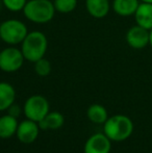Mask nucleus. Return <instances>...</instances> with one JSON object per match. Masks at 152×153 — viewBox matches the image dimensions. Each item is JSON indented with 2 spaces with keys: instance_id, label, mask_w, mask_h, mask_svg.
Wrapping results in <instances>:
<instances>
[{
  "instance_id": "8",
  "label": "nucleus",
  "mask_w": 152,
  "mask_h": 153,
  "mask_svg": "<svg viewBox=\"0 0 152 153\" xmlns=\"http://www.w3.org/2000/svg\"><path fill=\"white\" fill-rule=\"evenodd\" d=\"M40 130L38 122L26 119L18 124L16 135L21 143L31 144L38 139Z\"/></svg>"
},
{
  "instance_id": "10",
  "label": "nucleus",
  "mask_w": 152,
  "mask_h": 153,
  "mask_svg": "<svg viewBox=\"0 0 152 153\" xmlns=\"http://www.w3.org/2000/svg\"><path fill=\"white\" fill-rule=\"evenodd\" d=\"M134 18L138 25L148 30L152 29V3L142 2L139 4L134 13Z\"/></svg>"
},
{
  "instance_id": "16",
  "label": "nucleus",
  "mask_w": 152,
  "mask_h": 153,
  "mask_svg": "<svg viewBox=\"0 0 152 153\" xmlns=\"http://www.w3.org/2000/svg\"><path fill=\"white\" fill-rule=\"evenodd\" d=\"M87 119L95 124H104L108 119L106 108L101 104H92L87 111Z\"/></svg>"
},
{
  "instance_id": "15",
  "label": "nucleus",
  "mask_w": 152,
  "mask_h": 153,
  "mask_svg": "<svg viewBox=\"0 0 152 153\" xmlns=\"http://www.w3.org/2000/svg\"><path fill=\"white\" fill-rule=\"evenodd\" d=\"M139 4V0H114L113 10L119 16L128 17L134 15Z\"/></svg>"
},
{
  "instance_id": "3",
  "label": "nucleus",
  "mask_w": 152,
  "mask_h": 153,
  "mask_svg": "<svg viewBox=\"0 0 152 153\" xmlns=\"http://www.w3.org/2000/svg\"><path fill=\"white\" fill-rule=\"evenodd\" d=\"M55 8L50 0H29L23 8L27 20L37 24H45L54 17Z\"/></svg>"
},
{
  "instance_id": "12",
  "label": "nucleus",
  "mask_w": 152,
  "mask_h": 153,
  "mask_svg": "<svg viewBox=\"0 0 152 153\" xmlns=\"http://www.w3.org/2000/svg\"><path fill=\"white\" fill-rule=\"evenodd\" d=\"M18 124L17 118L8 114L0 117V139L6 140L16 134Z\"/></svg>"
},
{
  "instance_id": "19",
  "label": "nucleus",
  "mask_w": 152,
  "mask_h": 153,
  "mask_svg": "<svg viewBox=\"0 0 152 153\" xmlns=\"http://www.w3.org/2000/svg\"><path fill=\"white\" fill-rule=\"evenodd\" d=\"M27 0H2V4L10 12H20L23 10Z\"/></svg>"
},
{
  "instance_id": "9",
  "label": "nucleus",
  "mask_w": 152,
  "mask_h": 153,
  "mask_svg": "<svg viewBox=\"0 0 152 153\" xmlns=\"http://www.w3.org/2000/svg\"><path fill=\"white\" fill-rule=\"evenodd\" d=\"M126 42L133 49L145 48L149 44V30L138 24L130 27L126 33Z\"/></svg>"
},
{
  "instance_id": "7",
  "label": "nucleus",
  "mask_w": 152,
  "mask_h": 153,
  "mask_svg": "<svg viewBox=\"0 0 152 153\" xmlns=\"http://www.w3.org/2000/svg\"><path fill=\"white\" fill-rule=\"evenodd\" d=\"M112 141L104 133H95L87 140L83 151L85 153H110Z\"/></svg>"
},
{
  "instance_id": "18",
  "label": "nucleus",
  "mask_w": 152,
  "mask_h": 153,
  "mask_svg": "<svg viewBox=\"0 0 152 153\" xmlns=\"http://www.w3.org/2000/svg\"><path fill=\"white\" fill-rule=\"evenodd\" d=\"M35 71L36 73L41 77H46L51 72V64L48 59L45 57L39 59L35 62Z\"/></svg>"
},
{
  "instance_id": "5",
  "label": "nucleus",
  "mask_w": 152,
  "mask_h": 153,
  "mask_svg": "<svg viewBox=\"0 0 152 153\" xmlns=\"http://www.w3.org/2000/svg\"><path fill=\"white\" fill-rule=\"evenodd\" d=\"M24 114L27 119L40 122L49 113V102L42 95H33L24 104Z\"/></svg>"
},
{
  "instance_id": "20",
  "label": "nucleus",
  "mask_w": 152,
  "mask_h": 153,
  "mask_svg": "<svg viewBox=\"0 0 152 153\" xmlns=\"http://www.w3.org/2000/svg\"><path fill=\"white\" fill-rule=\"evenodd\" d=\"M7 111H8V115L13 116V117H15V118H18L21 114V108L18 104H15L14 103V104L10 105L7 108Z\"/></svg>"
},
{
  "instance_id": "23",
  "label": "nucleus",
  "mask_w": 152,
  "mask_h": 153,
  "mask_svg": "<svg viewBox=\"0 0 152 153\" xmlns=\"http://www.w3.org/2000/svg\"><path fill=\"white\" fill-rule=\"evenodd\" d=\"M1 7H2V0H0V10H1Z\"/></svg>"
},
{
  "instance_id": "21",
  "label": "nucleus",
  "mask_w": 152,
  "mask_h": 153,
  "mask_svg": "<svg viewBox=\"0 0 152 153\" xmlns=\"http://www.w3.org/2000/svg\"><path fill=\"white\" fill-rule=\"evenodd\" d=\"M149 44L152 47V29H150V31H149Z\"/></svg>"
},
{
  "instance_id": "22",
  "label": "nucleus",
  "mask_w": 152,
  "mask_h": 153,
  "mask_svg": "<svg viewBox=\"0 0 152 153\" xmlns=\"http://www.w3.org/2000/svg\"><path fill=\"white\" fill-rule=\"evenodd\" d=\"M142 2H146V3H152V0H141Z\"/></svg>"
},
{
  "instance_id": "6",
  "label": "nucleus",
  "mask_w": 152,
  "mask_h": 153,
  "mask_svg": "<svg viewBox=\"0 0 152 153\" xmlns=\"http://www.w3.org/2000/svg\"><path fill=\"white\" fill-rule=\"evenodd\" d=\"M24 56L20 49L16 47H7L0 51V70L13 73L20 70L24 62Z\"/></svg>"
},
{
  "instance_id": "2",
  "label": "nucleus",
  "mask_w": 152,
  "mask_h": 153,
  "mask_svg": "<svg viewBox=\"0 0 152 153\" xmlns=\"http://www.w3.org/2000/svg\"><path fill=\"white\" fill-rule=\"evenodd\" d=\"M48 48V41L42 31L28 32L21 43V51L26 61L36 62L43 59Z\"/></svg>"
},
{
  "instance_id": "14",
  "label": "nucleus",
  "mask_w": 152,
  "mask_h": 153,
  "mask_svg": "<svg viewBox=\"0 0 152 153\" xmlns=\"http://www.w3.org/2000/svg\"><path fill=\"white\" fill-rule=\"evenodd\" d=\"M65 122V118L59 111H49L48 115L44 118L43 120H41L40 122H38L39 127L41 130H56L59 129L64 125Z\"/></svg>"
},
{
  "instance_id": "17",
  "label": "nucleus",
  "mask_w": 152,
  "mask_h": 153,
  "mask_svg": "<svg viewBox=\"0 0 152 153\" xmlns=\"http://www.w3.org/2000/svg\"><path fill=\"white\" fill-rule=\"evenodd\" d=\"M53 5L56 12L61 14H69L77 6V0H54Z\"/></svg>"
},
{
  "instance_id": "1",
  "label": "nucleus",
  "mask_w": 152,
  "mask_h": 153,
  "mask_svg": "<svg viewBox=\"0 0 152 153\" xmlns=\"http://www.w3.org/2000/svg\"><path fill=\"white\" fill-rule=\"evenodd\" d=\"M133 132V122L125 115L110 117L103 124V133L112 142H123Z\"/></svg>"
},
{
  "instance_id": "4",
  "label": "nucleus",
  "mask_w": 152,
  "mask_h": 153,
  "mask_svg": "<svg viewBox=\"0 0 152 153\" xmlns=\"http://www.w3.org/2000/svg\"><path fill=\"white\" fill-rule=\"evenodd\" d=\"M27 33L26 25L20 20L10 19L0 24V39L10 46L21 44Z\"/></svg>"
},
{
  "instance_id": "11",
  "label": "nucleus",
  "mask_w": 152,
  "mask_h": 153,
  "mask_svg": "<svg viewBox=\"0 0 152 153\" xmlns=\"http://www.w3.org/2000/svg\"><path fill=\"white\" fill-rule=\"evenodd\" d=\"M108 0H85V8L92 17L96 19H102L110 12Z\"/></svg>"
},
{
  "instance_id": "13",
  "label": "nucleus",
  "mask_w": 152,
  "mask_h": 153,
  "mask_svg": "<svg viewBox=\"0 0 152 153\" xmlns=\"http://www.w3.org/2000/svg\"><path fill=\"white\" fill-rule=\"evenodd\" d=\"M16 91L8 82H0V111H7V108L15 103Z\"/></svg>"
}]
</instances>
